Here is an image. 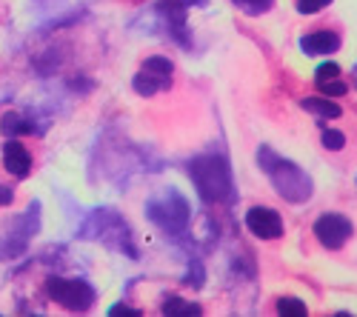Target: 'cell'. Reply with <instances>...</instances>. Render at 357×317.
I'll return each mask as SVG.
<instances>
[{
	"label": "cell",
	"instance_id": "1",
	"mask_svg": "<svg viewBox=\"0 0 357 317\" xmlns=\"http://www.w3.org/2000/svg\"><path fill=\"white\" fill-rule=\"evenodd\" d=\"M49 295L54 297V303H61L63 309L72 311H86L95 303V289L83 280H66V277H49L46 283Z\"/></svg>",
	"mask_w": 357,
	"mask_h": 317
},
{
	"label": "cell",
	"instance_id": "2",
	"mask_svg": "<svg viewBox=\"0 0 357 317\" xmlns=\"http://www.w3.org/2000/svg\"><path fill=\"white\" fill-rule=\"evenodd\" d=\"M314 235L317 240L326 246V249H340L349 238H351V223L343 217V215H323L317 223H314Z\"/></svg>",
	"mask_w": 357,
	"mask_h": 317
},
{
	"label": "cell",
	"instance_id": "3",
	"mask_svg": "<svg viewBox=\"0 0 357 317\" xmlns=\"http://www.w3.org/2000/svg\"><path fill=\"white\" fill-rule=\"evenodd\" d=\"M246 226L252 229L257 238H263V240H275V238L283 235V220H280V215H278L275 209H266V206L249 209Z\"/></svg>",
	"mask_w": 357,
	"mask_h": 317
},
{
	"label": "cell",
	"instance_id": "4",
	"mask_svg": "<svg viewBox=\"0 0 357 317\" xmlns=\"http://www.w3.org/2000/svg\"><path fill=\"white\" fill-rule=\"evenodd\" d=\"M3 166H6L9 175H15V178H26L29 171H32V155L26 152V146L20 140L12 137L3 146Z\"/></svg>",
	"mask_w": 357,
	"mask_h": 317
},
{
	"label": "cell",
	"instance_id": "5",
	"mask_svg": "<svg viewBox=\"0 0 357 317\" xmlns=\"http://www.w3.org/2000/svg\"><path fill=\"white\" fill-rule=\"evenodd\" d=\"M340 46V38L335 32H312L301 40V49L306 54H329V52H337Z\"/></svg>",
	"mask_w": 357,
	"mask_h": 317
},
{
	"label": "cell",
	"instance_id": "6",
	"mask_svg": "<svg viewBox=\"0 0 357 317\" xmlns=\"http://www.w3.org/2000/svg\"><path fill=\"white\" fill-rule=\"evenodd\" d=\"M143 72L152 75L160 86H169V80H172V63L166 61V57H149V61L143 63Z\"/></svg>",
	"mask_w": 357,
	"mask_h": 317
},
{
	"label": "cell",
	"instance_id": "7",
	"mask_svg": "<svg viewBox=\"0 0 357 317\" xmlns=\"http://www.w3.org/2000/svg\"><path fill=\"white\" fill-rule=\"evenodd\" d=\"M303 109L312 114H320V118H340V106L332 103L329 98H306Z\"/></svg>",
	"mask_w": 357,
	"mask_h": 317
},
{
	"label": "cell",
	"instance_id": "8",
	"mask_svg": "<svg viewBox=\"0 0 357 317\" xmlns=\"http://www.w3.org/2000/svg\"><path fill=\"white\" fill-rule=\"evenodd\" d=\"M278 311L289 314V317H303L309 309H306L303 300H297V297H283V300H278Z\"/></svg>",
	"mask_w": 357,
	"mask_h": 317
},
{
	"label": "cell",
	"instance_id": "9",
	"mask_svg": "<svg viewBox=\"0 0 357 317\" xmlns=\"http://www.w3.org/2000/svg\"><path fill=\"white\" fill-rule=\"evenodd\" d=\"M3 134H20V132H32V123H23L20 114H3Z\"/></svg>",
	"mask_w": 357,
	"mask_h": 317
},
{
	"label": "cell",
	"instance_id": "10",
	"mask_svg": "<svg viewBox=\"0 0 357 317\" xmlns=\"http://www.w3.org/2000/svg\"><path fill=\"white\" fill-rule=\"evenodd\" d=\"M135 89H137V95H146V98H149V95H155L158 89H163V86H160V83H158L152 75L140 72V75L135 77Z\"/></svg>",
	"mask_w": 357,
	"mask_h": 317
},
{
	"label": "cell",
	"instance_id": "11",
	"mask_svg": "<svg viewBox=\"0 0 357 317\" xmlns=\"http://www.w3.org/2000/svg\"><path fill=\"white\" fill-rule=\"evenodd\" d=\"M163 311H166V314H200V309H197V306H192V303H186V300H181V297L166 300Z\"/></svg>",
	"mask_w": 357,
	"mask_h": 317
},
{
	"label": "cell",
	"instance_id": "12",
	"mask_svg": "<svg viewBox=\"0 0 357 317\" xmlns=\"http://www.w3.org/2000/svg\"><path fill=\"white\" fill-rule=\"evenodd\" d=\"M323 146L332 149V152H340V149L346 146V134L337 132V129H326V132H323Z\"/></svg>",
	"mask_w": 357,
	"mask_h": 317
},
{
	"label": "cell",
	"instance_id": "13",
	"mask_svg": "<svg viewBox=\"0 0 357 317\" xmlns=\"http://www.w3.org/2000/svg\"><path fill=\"white\" fill-rule=\"evenodd\" d=\"M332 0H297V12L301 15H314V12H320V9H326Z\"/></svg>",
	"mask_w": 357,
	"mask_h": 317
},
{
	"label": "cell",
	"instance_id": "14",
	"mask_svg": "<svg viewBox=\"0 0 357 317\" xmlns=\"http://www.w3.org/2000/svg\"><path fill=\"white\" fill-rule=\"evenodd\" d=\"M317 86H320L323 95H335V98L346 95V83H340L337 77H335V80H323V83H317Z\"/></svg>",
	"mask_w": 357,
	"mask_h": 317
},
{
	"label": "cell",
	"instance_id": "15",
	"mask_svg": "<svg viewBox=\"0 0 357 317\" xmlns=\"http://www.w3.org/2000/svg\"><path fill=\"white\" fill-rule=\"evenodd\" d=\"M335 77H340V66H337V63H323V66L317 69V83L335 80Z\"/></svg>",
	"mask_w": 357,
	"mask_h": 317
},
{
	"label": "cell",
	"instance_id": "16",
	"mask_svg": "<svg viewBox=\"0 0 357 317\" xmlns=\"http://www.w3.org/2000/svg\"><path fill=\"white\" fill-rule=\"evenodd\" d=\"M243 9H249V12H263V9H269V3L272 0H237Z\"/></svg>",
	"mask_w": 357,
	"mask_h": 317
},
{
	"label": "cell",
	"instance_id": "17",
	"mask_svg": "<svg viewBox=\"0 0 357 317\" xmlns=\"http://www.w3.org/2000/svg\"><path fill=\"white\" fill-rule=\"evenodd\" d=\"M12 200V192H0V203H9Z\"/></svg>",
	"mask_w": 357,
	"mask_h": 317
}]
</instances>
